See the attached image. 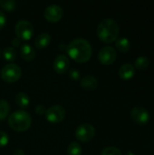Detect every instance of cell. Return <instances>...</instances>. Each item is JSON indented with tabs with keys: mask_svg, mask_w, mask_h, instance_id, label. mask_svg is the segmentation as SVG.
<instances>
[{
	"mask_svg": "<svg viewBox=\"0 0 154 155\" xmlns=\"http://www.w3.org/2000/svg\"><path fill=\"white\" fill-rule=\"evenodd\" d=\"M45 112H46V109L43 104H38L35 107V113L39 115H43L44 114H45Z\"/></svg>",
	"mask_w": 154,
	"mask_h": 155,
	"instance_id": "484cf974",
	"label": "cell"
},
{
	"mask_svg": "<svg viewBox=\"0 0 154 155\" xmlns=\"http://www.w3.org/2000/svg\"><path fill=\"white\" fill-rule=\"evenodd\" d=\"M102 155H122L121 151L116 147H106L102 151Z\"/></svg>",
	"mask_w": 154,
	"mask_h": 155,
	"instance_id": "603a6c76",
	"label": "cell"
},
{
	"mask_svg": "<svg viewBox=\"0 0 154 155\" xmlns=\"http://www.w3.org/2000/svg\"><path fill=\"white\" fill-rule=\"evenodd\" d=\"M97 35L104 43H113L119 35V25L112 18H106L100 22L97 26Z\"/></svg>",
	"mask_w": 154,
	"mask_h": 155,
	"instance_id": "7a4b0ae2",
	"label": "cell"
},
{
	"mask_svg": "<svg viewBox=\"0 0 154 155\" xmlns=\"http://www.w3.org/2000/svg\"><path fill=\"white\" fill-rule=\"evenodd\" d=\"M15 31L17 38H19L21 41H27L31 39L34 35L33 25L27 20H19L15 25Z\"/></svg>",
	"mask_w": 154,
	"mask_h": 155,
	"instance_id": "5b68a950",
	"label": "cell"
},
{
	"mask_svg": "<svg viewBox=\"0 0 154 155\" xmlns=\"http://www.w3.org/2000/svg\"><path fill=\"white\" fill-rule=\"evenodd\" d=\"M67 155H82V147L77 142H72L67 147Z\"/></svg>",
	"mask_w": 154,
	"mask_h": 155,
	"instance_id": "ffe728a7",
	"label": "cell"
},
{
	"mask_svg": "<svg viewBox=\"0 0 154 155\" xmlns=\"http://www.w3.org/2000/svg\"><path fill=\"white\" fill-rule=\"evenodd\" d=\"M14 155H25V152L23 150H21V149H17V150L15 151Z\"/></svg>",
	"mask_w": 154,
	"mask_h": 155,
	"instance_id": "f1b7e54d",
	"label": "cell"
},
{
	"mask_svg": "<svg viewBox=\"0 0 154 155\" xmlns=\"http://www.w3.org/2000/svg\"><path fill=\"white\" fill-rule=\"evenodd\" d=\"M3 56L4 58L8 62H13L16 57V51L12 46H7L3 51Z\"/></svg>",
	"mask_w": 154,
	"mask_h": 155,
	"instance_id": "d6986e66",
	"label": "cell"
},
{
	"mask_svg": "<svg viewBox=\"0 0 154 155\" xmlns=\"http://www.w3.org/2000/svg\"><path fill=\"white\" fill-rule=\"evenodd\" d=\"M95 135V129L90 124H83L79 125L75 131V137L78 141L87 143L93 140Z\"/></svg>",
	"mask_w": 154,
	"mask_h": 155,
	"instance_id": "8992f818",
	"label": "cell"
},
{
	"mask_svg": "<svg viewBox=\"0 0 154 155\" xmlns=\"http://www.w3.org/2000/svg\"><path fill=\"white\" fill-rule=\"evenodd\" d=\"M1 54H2V51H1V49H0V56H1Z\"/></svg>",
	"mask_w": 154,
	"mask_h": 155,
	"instance_id": "4dcf8cb0",
	"label": "cell"
},
{
	"mask_svg": "<svg viewBox=\"0 0 154 155\" xmlns=\"http://www.w3.org/2000/svg\"><path fill=\"white\" fill-rule=\"evenodd\" d=\"M45 117L48 122L52 124H57L62 122L65 117V110L61 105H53L45 112Z\"/></svg>",
	"mask_w": 154,
	"mask_h": 155,
	"instance_id": "52a82bcc",
	"label": "cell"
},
{
	"mask_svg": "<svg viewBox=\"0 0 154 155\" xmlns=\"http://www.w3.org/2000/svg\"><path fill=\"white\" fill-rule=\"evenodd\" d=\"M5 22H6V17H5V14L2 11H0V30L5 26Z\"/></svg>",
	"mask_w": 154,
	"mask_h": 155,
	"instance_id": "4316f807",
	"label": "cell"
},
{
	"mask_svg": "<svg viewBox=\"0 0 154 155\" xmlns=\"http://www.w3.org/2000/svg\"><path fill=\"white\" fill-rule=\"evenodd\" d=\"M80 85L83 89L87 91H93L98 86V81L93 75H86L80 81Z\"/></svg>",
	"mask_w": 154,
	"mask_h": 155,
	"instance_id": "7c38bea8",
	"label": "cell"
},
{
	"mask_svg": "<svg viewBox=\"0 0 154 155\" xmlns=\"http://www.w3.org/2000/svg\"><path fill=\"white\" fill-rule=\"evenodd\" d=\"M69 77L72 80H74V81L79 80L80 79V73H79V71L76 70V69H71L69 71Z\"/></svg>",
	"mask_w": 154,
	"mask_h": 155,
	"instance_id": "d4e9b609",
	"label": "cell"
},
{
	"mask_svg": "<svg viewBox=\"0 0 154 155\" xmlns=\"http://www.w3.org/2000/svg\"><path fill=\"white\" fill-rule=\"evenodd\" d=\"M117 49L122 52V53H126L130 50L131 48V43L130 40L126 37H121V38H117L116 40V44H115Z\"/></svg>",
	"mask_w": 154,
	"mask_h": 155,
	"instance_id": "e0dca14e",
	"label": "cell"
},
{
	"mask_svg": "<svg viewBox=\"0 0 154 155\" xmlns=\"http://www.w3.org/2000/svg\"><path fill=\"white\" fill-rule=\"evenodd\" d=\"M116 57H117V53L115 49L112 46L103 47L98 54L99 61L104 65L112 64L116 60Z\"/></svg>",
	"mask_w": 154,
	"mask_h": 155,
	"instance_id": "9c48e42d",
	"label": "cell"
},
{
	"mask_svg": "<svg viewBox=\"0 0 154 155\" xmlns=\"http://www.w3.org/2000/svg\"><path fill=\"white\" fill-rule=\"evenodd\" d=\"M15 104L20 107V108H26L29 104H30V98L28 96L27 94L25 93H23V92H19L15 97Z\"/></svg>",
	"mask_w": 154,
	"mask_h": 155,
	"instance_id": "2e32d148",
	"label": "cell"
},
{
	"mask_svg": "<svg viewBox=\"0 0 154 155\" xmlns=\"http://www.w3.org/2000/svg\"><path fill=\"white\" fill-rule=\"evenodd\" d=\"M150 64V60L147 56L145 55H141L138 56L134 62V65L137 69L139 70H145L146 68H148Z\"/></svg>",
	"mask_w": 154,
	"mask_h": 155,
	"instance_id": "ac0fdd59",
	"label": "cell"
},
{
	"mask_svg": "<svg viewBox=\"0 0 154 155\" xmlns=\"http://www.w3.org/2000/svg\"><path fill=\"white\" fill-rule=\"evenodd\" d=\"M20 54H21V57L25 61H32L35 57L34 49L33 48V46H31L28 44H24V45H21Z\"/></svg>",
	"mask_w": 154,
	"mask_h": 155,
	"instance_id": "5bb4252c",
	"label": "cell"
},
{
	"mask_svg": "<svg viewBox=\"0 0 154 155\" xmlns=\"http://www.w3.org/2000/svg\"><path fill=\"white\" fill-rule=\"evenodd\" d=\"M70 65L69 59L64 54H58L54 61V69L57 74H63L67 72Z\"/></svg>",
	"mask_w": 154,
	"mask_h": 155,
	"instance_id": "8fae6325",
	"label": "cell"
},
{
	"mask_svg": "<svg viewBox=\"0 0 154 155\" xmlns=\"http://www.w3.org/2000/svg\"><path fill=\"white\" fill-rule=\"evenodd\" d=\"M51 42V35L48 33H42L38 35L34 40V45L37 48L43 49L45 48L47 45H49Z\"/></svg>",
	"mask_w": 154,
	"mask_h": 155,
	"instance_id": "9a60e30c",
	"label": "cell"
},
{
	"mask_svg": "<svg viewBox=\"0 0 154 155\" xmlns=\"http://www.w3.org/2000/svg\"><path fill=\"white\" fill-rule=\"evenodd\" d=\"M125 155H134V154H133V152H131V151H128V152L126 153V154Z\"/></svg>",
	"mask_w": 154,
	"mask_h": 155,
	"instance_id": "f546056e",
	"label": "cell"
},
{
	"mask_svg": "<svg viewBox=\"0 0 154 155\" xmlns=\"http://www.w3.org/2000/svg\"><path fill=\"white\" fill-rule=\"evenodd\" d=\"M32 124L31 115L25 111H17L13 113L8 117V124L14 131L25 132L27 131Z\"/></svg>",
	"mask_w": 154,
	"mask_h": 155,
	"instance_id": "3957f363",
	"label": "cell"
},
{
	"mask_svg": "<svg viewBox=\"0 0 154 155\" xmlns=\"http://www.w3.org/2000/svg\"><path fill=\"white\" fill-rule=\"evenodd\" d=\"M20 44H21V40H20L19 38H17V37H15V38H14V39L12 40V45H13L14 46H19Z\"/></svg>",
	"mask_w": 154,
	"mask_h": 155,
	"instance_id": "83f0119b",
	"label": "cell"
},
{
	"mask_svg": "<svg viewBox=\"0 0 154 155\" xmlns=\"http://www.w3.org/2000/svg\"><path fill=\"white\" fill-rule=\"evenodd\" d=\"M21 75H22L21 68L15 64H9L5 65L0 72V76L2 80L6 83L17 82L20 79Z\"/></svg>",
	"mask_w": 154,
	"mask_h": 155,
	"instance_id": "277c9868",
	"label": "cell"
},
{
	"mask_svg": "<svg viewBox=\"0 0 154 155\" xmlns=\"http://www.w3.org/2000/svg\"><path fill=\"white\" fill-rule=\"evenodd\" d=\"M135 74V68L131 64H124L119 69V76L125 81L132 79Z\"/></svg>",
	"mask_w": 154,
	"mask_h": 155,
	"instance_id": "4fadbf2b",
	"label": "cell"
},
{
	"mask_svg": "<svg viewBox=\"0 0 154 155\" xmlns=\"http://www.w3.org/2000/svg\"><path fill=\"white\" fill-rule=\"evenodd\" d=\"M44 15L48 22L56 23L63 16V9L60 5H48L44 12Z\"/></svg>",
	"mask_w": 154,
	"mask_h": 155,
	"instance_id": "30bf717a",
	"label": "cell"
},
{
	"mask_svg": "<svg viewBox=\"0 0 154 155\" xmlns=\"http://www.w3.org/2000/svg\"><path fill=\"white\" fill-rule=\"evenodd\" d=\"M131 118L135 124L144 125L150 120V114L144 107L135 106L131 111Z\"/></svg>",
	"mask_w": 154,
	"mask_h": 155,
	"instance_id": "ba28073f",
	"label": "cell"
},
{
	"mask_svg": "<svg viewBox=\"0 0 154 155\" xmlns=\"http://www.w3.org/2000/svg\"><path fill=\"white\" fill-rule=\"evenodd\" d=\"M9 142V136L6 133L0 131V148L5 147Z\"/></svg>",
	"mask_w": 154,
	"mask_h": 155,
	"instance_id": "cb8c5ba5",
	"label": "cell"
},
{
	"mask_svg": "<svg viewBox=\"0 0 154 155\" xmlns=\"http://www.w3.org/2000/svg\"><path fill=\"white\" fill-rule=\"evenodd\" d=\"M68 55L77 63H85L92 56V46L84 38H76L71 41L66 48Z\"/></svg>",
	"mask_w": 154,
	"mask_h": 155,
	"instance_id": "6da1fadb",
	"label": "cell"
},
{
	"mask_svg": "<svg viewBox=\"0 0 154 155\" xmlns=\"http://www.w3.org/2000/svg\"><path fill=\"white\" fill-rule=\"evenodd\" d=\"M15 5L16 4L14 0H0V6L6 11H13Z\"/></svg>",
	"mask_w": 154,
	"mask_h": 155,
	"instance_id": "7402d4cb",
	"label": "cell"
},
{
	"mask_svg": "<svg viewBox=\"0 0 154 155\" xmlns=\"http://www.w3.org/2000/svg\"><path fill=\"white\" fill-rule=\"evenodd\" d=\"M10 105L5 100H0V120H4L8 116Z\"/></svg>",
	"mask_w": 154,
	"mask_h": 155,
	"instance_id": "44dd1931",
	"label": "cell"
}]
</instances>
